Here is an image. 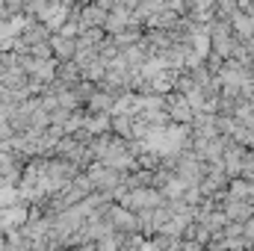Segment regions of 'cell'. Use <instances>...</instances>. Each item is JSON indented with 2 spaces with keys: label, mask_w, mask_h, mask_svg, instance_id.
I'll return each instance as SVG.
<instances>
[{
  "label": "cell",
  "mask_w": 254,
  "mask_h": 251,
  "mask_svg": "<svg viewBox=\"0 0 254 251\" xmlns=\"http://www.w3.org/2000/svg\"><path fill=\"white\" fill-rule=\"evenodd\" d=\"M86 175L92 178L95 189H113V192H116L119 184H125L127 172H119V169H113V166H107V163H101V160H92V163L86 166Z\"/></svg>",
  "instance_id": "1"
},
{
  "label": "cell",
  "mask_w": 254,
  "mask_h": 251,
  "mask_svg": "<svg viewBox=\"0 0 254 251\" xmlns=\"http://www.w3.org/2000/svg\"><path fill=\"white\" fill-rule=\"evenodd\" d=\"M166 110H169L172 122H181V125H192L195 116H198L195 107L187 101V95H184L181 89H172V92L166 95Z\"/></svg>",
  "instance_id": "2"
},
{
  "label": "cell",
  "mask_w": 254,
  "mask_h": 251,
  "mask_svg": "<svg viewBox=\"0 0 254 251\" xmlns=\"http://www.w3.org/2000/svg\"><path fill=\"white\" fill-rule=\"evenodd\" d=\"M107 216L113 219L116 231H122V234H139V216H136V210L125 207L122 201H113L110 210H107Z\"/></svg>",
  "instance_id": "3"
},
{
  "label": "cell",
  "mask_w": 254,
  "mask_h": 251,
  "mask_svg": "<svg viewBox=\"0 0 254 251\" xmlns=\"http://www.w3.org/2000/svg\"><path fill=\"white\" fill-rule=\"evenodd\" d=\"M71 9H74V6H68L65 0H48V6H45V9H42L36 18H39V21H45V24L51 27V33H57L65 21H68Z\"/></svg>",
  "instance_id": "4"
},
{
  "label": "cell",
  "mask_w": 254,
  "mask_h": 251,
  "mask_svg": "<svg viewBox=\"0 0 254 251\" xmlns=\"http://www.w3.org/2000/svg\"><path fill=\"white\" fill-rule=\"evenodd\" d=\"M127 27H136V24H133V9H130V6H113L110 15H107L104 30H107L110 36H116V33H122Z\"/></svg>",
  "instance_id": "5"
},
{
  "label": "cell",
  "mask_w": 254,
  "mask_h": 251,
  "mask_svg": "<svg viewBox=\"0 0 254 251\" xmlns=\"http://www.w3.org/2000/svg\"><path fill=\"white\" fill-rule=\"evenodd\" d=\"M80 71H83V77H86V80H92V83H101V80L107 77V71H110V60H107L104 54H95V57L83 65Z\"/></svg>",
  "instance_id": "6"
},
{
  "label": "cell",
  "mask_w": 254,
  "mask_h": 251,
  "mask_svg": "<svg viewBox=\"0 0 254 251\" xmlns=\"http://www.w3.org/2000/svg\"><path fill=\"white\" fill-rule=\"evenodd\" d=\"M51 45H54L57 60H74V54H77V39H74V36L51 33Z\"/></svg>",
  "instance_id": "7"
},
{
  "label": "cell",
  "mask_w": 254,
  "mask_h": 251,
  "mask_svg": "<svg viewBox=\"0 0 254 251\" xmlns=\"http://www.w3.org/2000/svg\"><path fill=\"white\" fill-rule=\"evenodd\" d=\"M252 198H228V204H225V216L228 219H234V222H246L249 216H252Z\"/></svg>",
  "instance_id": "8"
},
{
  "label": "cell",
  "mask_w": 254,
  "mask_h": 251,
  "mask_svg": "<svg viewBox=\"0 0 254 251\" xmlns=\"http://www.w3.org/2000/svg\"><path fill=\"white\" fill-rule=\"evenodd\" d=\"M113 107H116V95L107 92V89H101V86H98V92L86 101V110H89V113H113Z\"/></svg>",
  "instance_id": "9"
},
{
  "label": "cell",
  "mask_w": 254,
  "mask_h": 251,
  "mask_svg": "<svg viewBox=\"0 0 254 251\" xmlns=\"http://www.w3.org/2000/svg\"><path fill=\"white\" fill-rule=\"evenodd\" d=\"M83 127H86L92 136L107 133V130H113V113H86V125Z\"/></svg>",
  "instance_id": "10"
},
{
  "label": "cell",
  "mask_w": 254,
  "mask_h": 251,
  "mask_svg": "<svg viewBox=\"0 0 254 251\" xmlns=\"http://www.w3.org/2000/svg\"><path fill=\"white\" fill-rule=\"evenodd\" d=\"M113 130L125 139H133V119L130 116H113Z\"/></svg>",
  "instance_id": "11"
},
{
  "label": "cell",
  "mask_w": 254,
  "mask_h": 251,
  "mask_svg": "<svg viewBox=\"0 0 254 251\" xmlns=\"http://www.w3.org/2000/svg\"><path fill=\"white\" fill-rule=\"evenodd\" d=\"M6 68H9V65H6V60L0 57V83H3V77H6Z\"/></svg>",
  "instance_id": "12"
}]
</instances>
